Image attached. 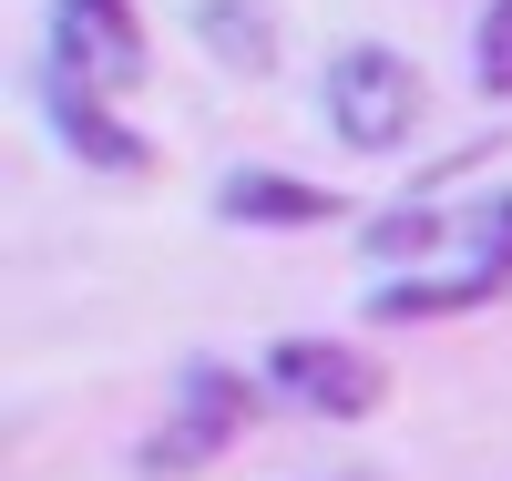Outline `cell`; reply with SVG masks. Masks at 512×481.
I'll list each match as a JSON object with an SVG mask.
<instances>
[{"mask_svg":"<svg viewBox=\"0 0 512 481\" xmlns=\"http://www.w3.org/2000/svg\"><path fill=\"white\" fill-rule=\"evenodd\" d=\"M318 113H328V134L349 154H390V144H410V123H420V72L400 52H379V41H359V52L328 62Z\"/></svg>","mask_w":512,"mask_h":481,"instance_id":"6da1fadb","label":"cell"},{"mask_svg":"<svg viewBox=\"0 0 512 481\" xmlns=\"http://www.w3.org/2000/svg\"><path fill=\"white\" fill-rule=\"evenodd\" d=\"M52 72L93 82V93H134V82H144V21H134V0H52Z\"/></svg>","mask_w":512,"mask_h":481,"instance_id":"7a4b0ae2","label":"cell"},{"mask_svg":"<svg viewBox=\"0 0 512 481\" xmlns=\"http://www.w3.org/2000/svg\"><path fill=\"white\" fill-rule=\"evenodd\" d=\"M267 379L297 410H318V420H369L379 400H390V369H379L369 348H349V338H287L267 359Z\"/></svg>","mask_w":512,"mask_h":481,"instance_id":"3957f363","label":"cell"},{"mask_svg":"<svg viewBox=\"0 0 512 481\" xmlns=\"http://www.w3.org/2000/svg\"><path fill=\"white\" fill-rule=\"evenodd\" d=\"M246 410H256V389H246L236 369H216V359H195V369H185V410H175V430H154V441H144V471L175 481V471H195V461H216L236 430H246Z\"/></svg>","mask_w":512,"mask_h":481,"instance_id":"277c9868","label":"cell"},{"mask_svg":"<svg viewBox=\"0 0 512 481\" xmlns=\"http://www.w3.org/2000/svg\"><path fill=\"white\" fill-rule=\"evenodd\" d=\"M41 113H52V134L72 154H93L103 174H144V134H123V123L103 113L93 82H72V72H41Z\"/></svg>","mask_w":512,"mask_h":481,"instance_id":"5b68a950","label":"cell"},{"mask_svg":"<svg viewBox=\"0 0 512 481\" xmlns=\"http://www.w3.org/2000/svg\"><path fill=\"white\" fill-rule=\"evenodd\" d=\"M216 215H236V226H328L338 195H328V185H287V174L246 164V174H226V185H216Z\"/></svg>","mask_w":512,"mask_h":481,"instance_id":"8992f818","label":"cell"},{"mask_svg":"<svg viewBox=\"0 0 512 481\" xmlns=\"http://www.w3.org/2000/svg\"><path fill=\"white\" fill-rule=\"evenodd\" d=\"M185 21H195V41H205L226 72H267V62H277L267 0H185Z\"/></svg>","mask_w":512,"mask_h":481,"instance_id":"52a82bcc","label":"cell"},{"mask_svg":"<svg viewBox=\"0 0 512 481\" xmlns=\"http://www.w3.org/2000/svg\"><path fill=\"white\" fill-rule=\"evenodd\" d=\"M502 277L492 267H461V277H410V287H379L369 318H451V308H482Z\"/></svg>","mask_w":512,"mask_h":481,"instance_id":"ba28073f","label":"cell"},{"mask_svg":"<svg viewBox=\"0 0 512 481\" xmlns=\"http://www.w3.org/2000/svg\"><path fill=\"white\" fill-rule=\"evenodd\" d=\"M472 72H482V93L512 103V0H492V11H482V31H472Z\"/></svg>","mask_w":512,"mask_h":481,"instance_id":"9c48e42d","label":"cell"}]
</instances>
